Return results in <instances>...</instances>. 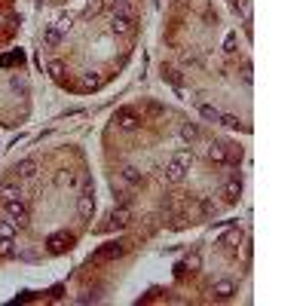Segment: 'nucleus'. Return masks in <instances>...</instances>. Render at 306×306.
Wrapping results in <instances>:
<instances>
[{
  "instance_id": "nucleus-1",
  "label": "nucleus",
  "mask_w": 306,
  "mask_h": 306,
  "mask_svg": "<svg viewBox=\"0 0 306 306\" xmlns=\"http://www.w3.org/2000/svg\"><path fill=\"white\" fill-rule=\"evenodd\" d=\"M190 165H193V153H190V150H181V153L172 156V163L165 165V178H168V181H184V175H187Z\"/></svg>"
},
{
  "instance_id": "nucleus-2",
  "label": "nucleus",
  "mask_w": 306,
  "mask_h": 306,
  "mask_svg": "<svg viewBox=\"0 0 306 306\" xmlns=\"http://www.w3.org/2000/svg\"><path fill=\"white\" fill-rule=\"evenodd\" d=\"M74 242H77L74 233H52L49 239H46V251L55 254V257H59V254H67V251L74 248Z\"/></svg>"
},
{
  "instance_id": "nucleus-3",
  "label": "nucleus",
  "mask_w": 306,
  "mask_h": 306,
  "mask_svg": "<svg viewBox=\"0 0 306 306\" xmlns=\"http://www.w3.org/2000/svg\"><path fill=\"white\" fill-rule=\"evenodd\" d=\"M113 122H117L120 129H126V132H135L141 126V117H138V110H132V107H120L117 113H113Z\"/></svg>"
},
{
  "instance_id": "nucleus-4",
  "label": "nucleus",
  "mask_w": 306,
  "mask_h": 306,
  "mask_svg": "<svg viewBox=\"0 0 306 306\" xmlns=\"http://www.w3.org/2000/svg\"><path fill=\"white\" fill-rule=\"evenodd\" d=\"M3 208H6V218H9V221H13L16 226H21V224H25V221H28V208H25V202H21L19 196H13V199H6V205H3Z\"/></svg>"
},
{
  "instance_id": "nucleus-5",
  "label": "nucleus",
  "mask_w": 306,
  "mask_h": 306,
  "mask_svg": "<svg viewBox=\"0 0 306 306\" xmlns=\"http://www.w3.org/2000/svg\"><path fill=\"white\" fill-rule=\"evenodd\" d=\"M122 251H126V242H107V245H101L98 251L92 254L95 264H104V260H117Z\"/></svg>"
},
{
  "instance_id": "nucleus-6",
  "label": "nucleus",
  "mask_w": 306,
  "mask_h": 306,
  "mask_svg": "<svg viewBox=\"0 0 306 306\" xmlns=\"http://www.w3.org/2000/svg\"><path fill=\"white\" fill-rule=\"evenodd\" d=\"M113 31H117V34H132V31H135V21L129 19L126 6H120L117 16H113Z\"/></svg>"
},
{
  "instance_id": "nucleus-7",
  "label": "nucleus",
  "mask_w": 306,
  "mask_h": 306,
  "mask_svg": "<svg viewBox=\"0 0 306 306\" xmlns=\"http://www.w3.org/2000/svg\"><path fill=\"white\" fill-rule=\"evenodd\" d=\"M211 294H214V297H221V300L233 297V294H236V282H233V279H218V282L211 285Z\"/></svg>"
},
{
  "instance_id": "nucleus-8",
  "label": "nucleus",
  "mask_w": 306,
  "mask_h": 306,
  "mask_svg": "<svg viewBox=\"0 0 306 306\" xmlns=\"http://www.w3.org/2000/svg\"><path fill=\"white\" fill-rule=\"evenodd\" d=\"M92 211H95V199H92V193H83L80 199H77V214H80L83 221H92Z\"/></svg>"
},
{
  "instance_id": "nucleus-9",
  "label": "nucleus",
  "mask_w": 306,
  "mask_h": 306,
  "mask_svg": "<svg viewBox=\"0 0 306 306\" xmlns=\"http://www.w3.org/2000/svg\"><path fill=\"white\" fill-rule=\"evenodd\" d=\"M239 196H242V181L230 178V181H226V187H224V199L226 202H239Z\"/></svg>"
},
{
  "instance_id": "nucleus-10",
  "label": "nucleus",
  "mask_w": 306,
  "mask_h": 306,
  "mask_svg": "<svg viewBox=\"0 0 306 306\" xmlns=\"http://www.w3.org/2000/svg\"><path fill=\"white\" fill-rule=\"evenodd\" d=\"M221 245L230 248V251H233V248H239V245H242V230H236V226H233V230H226V233L221 236Z\"/></svg>"
},
{
  "instance_id": "nucleus-11",
  "label": "nucleus",
  "mask_w": 306,
  "mask_h": 306,
  "mask_svg": "<svg viewBox=\"0 0 306 306\" xmlns=\"http://www.w3.org/2000/svg\"><path fill=\"white\" fill-rule=\"evenodd\" d=\"M61 40H64V31H61L59 25H52V28L43 31V43H46V46H59Z\"/></svg>"
},
{
  "instance_id": "nucleus-12",
  "label": "nucleus",
  "mask_w": 306,
  "mask_h": 306,
  "mask_svg": "<svg viewBox=\"0 0 306 306\" xmlns=\"http://www.w3.org/2000/svg\"><path fill=\"white\" fill-rule=\"evenodd\" d=\"M110 221L117 224V226H129V221H132V211L126 208V205H120V208H113V214H110Z\"/></svg>"
},
{
  "instance_id": "nucleus-13",
  "label": "nucleus",
  "mask_w": 306,
  "mask_h": 306,
  "mask_svg": "<svg viewBox=\"0 0 306 306\" xmlns=\"http://www.w3.org/2000/svg\"><path fill=\"white\" fill-rule=\"evenodd\" d=\"M16 172H19L21 178H34V175H37V163H34V160H21V163L16 165Z\"/></svg>"
},
{
  "instance_id": "nucleus-14",
  "label": "nucleus",
  "mask_w": 306,
  "mask_h": 306,
  "mask_svg": "<svg viewBox=\"0 0 306 306\" xmlns=\"http://www.w3.org/2000/svg\"><path fill=\"white\" fill-rule=\"evenodd\" d=\"M122 181H126V184H132V187H135V184H141L144 178H141V172H138V168H135V165H126V168H122Z\"/></svg>"
},
{
  "instance_id": "nucleus-15",
  "label": "nucleus",
  "mask_w": 306,
  "mask_h": 306,
  "mask_svg": "<svg viewBox=\"0 0 306 306\" xmlns=\"http://www.w3.org/2000/svg\"><path fill=\"white\" fill-rule=\"evenodd\" d=\"M208 160L211 163H226V150H224L221 144H211L208 147Z\"/></svg>"
},
{
  "instance_id": "nucleus-16",
  "label": "nucleus",
  "mask_w": 306,
  "mask_h": 306,
  "mask_svg": "<svg viewBox=\"0 0 306 306\" xmlns=\"http://www.w3.org/2000/svg\"><path fill=\"white\" fill-rule=\"evenodd\" d=\"M181 138H184V141H196L199 138V126H193V122L181 126Z\"/></svg>"
},
{
  "instance_id": "nucleus-17",
  "label": "nucleus",
  "mask_w": 306,
  "mask_h": 306,
  "mask_svg": "<svg viewBox=\"0 0 306 306\" xmlns=\"http://www.w3.org/2000/svg\"><path fill=\"white\" fill-rule=\"evenodd\" d=\"M16 230H19V226L13 221H0V239H13Z\"/></svg>"
},
{
  "instance_id": "nucleus-18",
  "label": "nucleus",
  "mask_w": 306,
  "mask_h": 306,
  "mask_svg": "<svg viewBox=\"0 0 306 306\" xmlns=\"http://www.w3.org/2000/svg\"><path fill=\"white\" fill-rule=\"evenodd\" d=\"M199 113H202L205 120H214V122L221 120V110H218V107H211V104H199Z\"/></svg>"
},
{
  "instance_id": "nucleus-19",
  "label": "nucleus",
  "mask_w": 306,
  "mask_h": 306,
  "mask_svg": "<svg viewBox=\"0 0 306 306\" xmlns=\"http://www.w3.org/2000/svg\"><path fill=\"white\" fill-rule=\"evenodd\" d=\"M218 122H224L226 129H239V126H242V120H239V117H230V113H226V117L221 113V120H218Z\"/></svg>"
},
{
  "instance_id": "nucleus-20",
  "label": "nucleus",
  "mask_w": 306,
  "mask_h": 306,
  "mask_svg": "<svg viewBox=\"0 0 306 306\" xmlns=\"http://www.w3.org/2000/svg\"><path fill=\"white\" fill-rule=\"evenodd\" d=\"M49 74L55 77V80H61L64 77V61H49Z\"/></svg>"
},
{
  "instance_id": "nucleus-21",
  "label": "nucleus",
  "mask_w": 306,
  "mask_h": 306,
  "mask_svg": "<svg viewBox=\"0 0 306 306\" xmlns=\"http://www.w3.org/2000/svg\"><path fill=\"white\" fill-rule=\"evenodd\" d=\"M202 266V257L199 254H190L187 260H184V269H199Z\"/></svg>"
},
{
  "instance_id": "nucleus-22",
  "label": "nucleus",
  "mask_w": 306,
  "mask_h": 306,
  "mask_svg": "<svg viewBox=\"0 0 306 306\" xmlns=\"http://www.w3.org/2000/svg\"><path fill=\"white\" fill-rule=\"evenodd\" d=\"M0 193H3V199H13V196H19V187H16V184H3V190H0Z\"/></svg>"
},
{
  "instance_id": "nucleus-23",
  "label": "nucleus",
  "mask_w": 306,
  "mask_h": 306,
  "mask_svg": "<svg viewBox=\"0 0 306 306\" xmlns=\"http://www.w3.org/2000/svg\"><path fill=\"white\" fill-rule=\"evenodd\" d=\"M163 77H165L168 83H175V86H178V71H175V67H163Z\"/></svg>"
},
{
  "instance_id": "nucleus-24",
  "label": "nucleus",
  "mask_w": 306,
  "mask_h": 306,
  "mask_svg": "<svg viewBox=\"0 0 306 306\" xmlns=\"http://www.w3.org/2000/svg\"><path fill=\"white\" fill-rule=\"evenodd\" d=\"M224 49H226V52H236V34H226V40H224Z\"/></svg>"
},
{
  "instance_id": "nucleus-25",
  "label": "nucleus",
  "mask_w": 306,
  "mask_h": 306,
  "mask_svg": "<svg viewBox=\"0 0 306 306\" xmlns=\"http://www.w3.org/2000/svg\"><path fill=\"white\" fill-rule=\"evenodd\" d=\"M13 61H21V52H13V55H3V59H0V67H3V64H13Z\"/></svg>"
},
{
  "instance_id": "nucleus-26",
  "label": "nucleus",
  "mask_w": 306,
  "mask_h": 306,
  "mask_svg": "<svg viewBox=\"0 0 306 306\" xmlns=\"http://www.w3.org/2000/svg\"><path fill=\"white\" fill-rule=\"evenodd\" d=\"M83 83H86V89H95V86H98V77H92V74H89Z\"/></svg>"
},
{
  "instance_id": "nucleus-27",
  "label": "nucleus",
  "mask_w": 306,
  "mask_h": 306,
  "mask_svg": "<svg viewBox=\"0 0 306 306\" xmlns=\"http://www.w3.org/2000/svg\"><path fill=\"white\" fill-rule=\"evenodd\" d=\"M117 3H120V6H126V3H129V0H117Z\"/></svg>"
}]
</instances>
